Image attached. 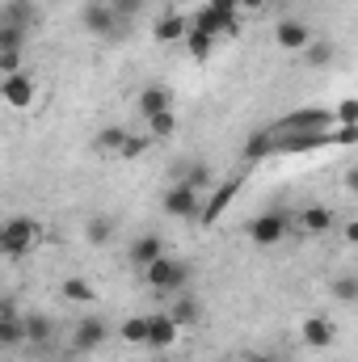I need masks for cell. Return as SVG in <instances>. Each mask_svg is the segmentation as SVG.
Here are the masks:
<instances>
[{
    "instance_id": "5b68a950",
    "label": "cell",
    "mask_w": 358,
    "mask_h": 362,
    "mask_svg": "<svg viewBox=\"0 0 358 362\" xmlns=\"http://www.w3.org/2000/svg\"><path fill=\"white\" fill-rule=\"evenodd\" d=\"M81 25L89 30L93 38H101V42H114L127 30V21L110 8V0H85L81 4Z\"/></svg>"
},
{
    "instance_id": "f1b7e54d",
    "label": "cell",
    "mask_w": 358,
    "mask_h": 362,
    "mask_svg": "<svg viewBox=\"0 0 358 362\" xmlns=\"http://www.w3.org/2000/svg\"><path fill=\"white\" fill-rule=\"evenodd\" d=\"M0 346L4 350H25V316L21 320H0Z\"/></svg>"
},
{
    "instance_id": "4316f807",
    "label": "cell",
    "mask_w": 358,
    "mask_h": 362,
    "mask_svg": "<svg viewBox=\"0 0 358 362\" xmlns=\"http://www.w3.org/2000/svg\"><path fill=\"white\" fill-rule=\"evenodd\" d=\"M329 299L333 303H358V274H333L329 278Z\"/></svg>"
},
{
    "instance_id": "ac0fdd59",
    "label": "cell",
    "mask_w": 358,
    "mask_h": 362,
    "mask_svg": "<svg viewBox=\"0 0 358 362\" xmlns=\"http://www.w3.org/2000/svg\"><path fill=\"white\" fill-rule=\"evenodd\" d=\"M114 236H118V219H114L110 211H93L89 219H85V240H89V245L105 249Z\"/></svg>"
},
{
    "instance_id": "52a82bcc",
    "label": "cell",
    "mask_w": 358,
    "mask_h": 362,
    "mask_svg": "<svg viewBox=\"0 0 358 362\" xmlns=\"http://www.w3.org/2000/svg\"><path fill=\"white\" fill-rule=\"evenodd\" d=\"M202 202H207V194H198V189L173 181V185L165 189V198H161V211H165L169 219H198V215H202Z\"/></svg>"
},
{
    "instance_id": "83f0119b",
    "label": "cell",
    "mask_w": 358,
    "mask_h": 362,
    "mask_svg": "<svg viewBox=\"0 0 358 362\" xmlns=\"http://www.w3.org/2000/svg\"><path fill=\"white\" fill-rule=\"evenodd\" d=\"M211 47H215V38L190 21V34H185V51H190V59H207V55H211Z\"/></svg>"
},
{
    "instance_id": "ba28073f",
    "label": "cell",
    "mask_w": 358,
    "mask_h": 362,
    "mask_svg": "<svg viewBox=\"0 0 358 362\" xmlns=\"http://www.w3.org/2000/svg\"><path fill=\"white\" fill-rule=\"evenodd\" d=\"M55 316L51 312H25V350L38 358V354H51L55 346Z\"/></svg>"
},
{
    "instance_id": "484cf974",
    "label": "cell",
    "mask_w": 358,
    "mask_h": 362,
    "mask_svg": "<svg viewBox=\"0 0 358 362\" xmlns=\"http://www.w3.org/2000/svg\"><path fill=\"white\" fill-rule=\"evenodd\" d=\"M266 156H274V135H270V127H262V131H253V135L245 139V160L258 165V160H266Z\"/></svg>"
},
{
    "instance_id": "7402d4cb",
    "label": "cell",
    "mask_w": 358,
    "mask_h": 362,
    "mask_svg": "<svg viewBox=\"0 0 358 362\" xmlns=\"http://www.w3.org/2000/svg\"><path fill=\"white\" fill-rule=\"evenodd\" d=\"M127 127H101L97 135H93V152H101V156H118L122 152V144H127Z\"/></svg>"
},
{
    "instance_id": "9c48e42d",
    "label": "cell",
    "mask_w": 358,
    "mask_h": 362,
    "mask_svg": "<svg viewBox=\"0 0 358 362\" xmlns=\"http://www.w3.org/2000/svg\"><path fill=\"white\" fill-rule=\"evenodd\" d=\"M299 341H304V350H329L333 341H337V325L329 320V316H321V312H312V316H304V325H299Z\"/></svg>"
},
{
    "instance_id": "7bdbcfd3",
    "label": "cell",
    "mask_w": 358,
    "mask_h": 362,
    "mask_svg": "<svg viewBox=\"0 0 358 362\" xmlns=\"http://www.w3.org/2000/svg\"><path fill=\"white\" fill-rule=\"evenodd\" d=\"M270 4H295V0H270Z\"/></svg>"
},
{
    "instance_id": "7a4b0ae2",
    "label": "cell",
    "mask_w": 358,
    "mask_h": 362,
    "mask_svg": "<svg viewBox=\"0 0 358 362\" xmlns=\"http://www.w3.org/2000/svg\"><path fill=\"white\" fill-rule=\"evenodd\" d=\"M38 240H42V228H38V219H30V215H8L4 228H0V253H4L8 262H17V257H25L30 249H38Z\"/></svg>"
},
{
    "instance_id": "7c38bea8",
    "label": "cell",
    "mask_w": 358,
    "mask_h": 362,
    "mask_svg": "<svg viewBox=\"0 0 358 362\" xmlns=\"http://www.w3.org/2000/svg\"><path fill=\"white\" fill-rule=\"evenodd\" d=\"M236 194H241V177L219 181V185H215V189L207 194V202H202V215H198V223H207V228H211V223H219V219H224V211L232 206V198H236Z\"/></svg>"
},
{
    "instance_id": "9a60e30c",
    "label": "cell",
    "mask_w": 358,
    "mask_h": 362,
    "mask_svg": "<svg viewBox=\"0 0 358 362\" xmlns=\"http://www.w3.org/2000/svg\"><path fill=\"white\" fill-rule=\"evenodd\" d=\"M165 110H173V89H169V85H144V89L135 93V114H139L144 122H152V118L165 114Z\"/></svg>"
},
{
    "instance_id": "f546056e",
    "label": "cell",
    "mask_w": 358,
    "mask_h": 362,
    "mask_svg": "<svg viewBox=\"0 0 358 362\" xmlns=\"http://www.w3.org/2000/svg\"><path fill=\"white\" fill-rule=\"evenodd\" d=\"M25 42H30V30L25 25L0 21V51H25Z\"/></svg>"
},
{
    "instance_id": "74e56055",
    "label": "cell",
    "mask_w": 358,
    "mask_h": 362,
    "mask_svg": "<svg viewBox=\"0 0 358 362\" xmlns=\"http://www.w3.org/2000/svg\"><path fill=\"white\" fill-rule=\"evenodd\" d=\"M207 4H215L224 17H241V8H236V0H207Z\"/></svg>"
},
{
    "instance_id": "d6986e66",
    "label": "cell",
    "mask_w": 358,
    "mask_h": 362,
    "mask_svg": "<svg viewBox=\"0 0 358 362\" xmlns=\"http://www.w3.org/2000/svg\"><path fill=\"white\" fill-rule=\"evenodd\" d=\"M299 228H304L308 236H325V232H333V228H337V215H333L329 206L312 202V206H304V211H299Z\"/></svg>"
},
{
    "instance_id": "6da1fadb",
    "label": "cell",
    "mask_w": 358,
    "mask_h": 362,
    "mask_svg": "<svg viewBox=\"0 0 358 362\" xmlns=\"http://www.w3.org/2000/svg\"><path fill=\"white\" fill-rule=\"evenodd\" d=\"M333 127H337V114L329 105H299L270 122L274 135H304V131H333Z\"/></svg>"
},
{
    "instance_id": "ab89813d",
    "label": "cell",
    "mask_w": 358,
    "mask_h": 362,
    "mask_svg": "<svg viewBox=\"0 0 358 362\" xmlns=\"http://www.w3.org/2000/svg\"><path fill=\"white\" fill-rule=\"evenodd\" d=\"M346 189L358 198V165H354V169H346Z\"/></svg>"
},
{
    "instance_id": "2e32d148",
    "label": "cell",
    "mask_w": 358,
    "mask_h": 362,
    "mask_svg": "<svg viewBox=\"0 0 358 362\" xmlns=\"http://www.w3.org/2000/svg\"><path fill=\"white\" fill-rule=\"evenodd\" d=\"M165 312L178 320V329H198V325H202V316H207L202 299H198V295H190V291L169 295V308H165Z\"/></svg>"
},
{
    "instance_id": "836d02e7",
    "label": "cell",
    "mask_w": 358,
    "mask_h": 362,
    "mask_svg": "<svg viewBox=\"0 0 358 362\" xmlns=\"http://www.w3.org/2000/svg\"><path fill=\"white\" fill-rule=\"evenodd\" d=\"M333 114H337V127H358V97L337 101V105H333Z\"/></svg>"
},
{
    "instance_id": "44dd1931",
    "label": "cell",
    "mask_w": 358,
    "mask_h": 362,
    "mask_svg": "<svg viewBox=\"0 0 358 362\" xmlns=\"http://www.w3.org/2000/svg\"><path fill=\"white\" fill-rule=\"evenodd\" d=\"M0 21L34 30V25H38V4H34V0H4V4H0Z\"/></svg>"
},
{
    "instance_id": "4fadbf2b",
    "label": "cell",
    "mask_w": 358,
    "mask_h": 362,
    "mask_svg": "<svg viewBox=\"0 0 358 362\" xmlns=\"http://www.w3.org/2000/svg\"><path fill=\"white\" fill-rule=\"evenodd\" d=\"M312 38H316V34H312V25H308V21L282 17V21L274 25V47H278V51H295V55H304V47H308Z\"/></svg>"
},
{
    "instance_id": "603a6c76",
    "label": "cell",
    "mask_w": 358,
    "mask_h": 362,
    "mask_svg": "<svg viewBox=\"0 0 358 362\" xmlns=\"http://www.w3.org/2000/svg\"><path fill=\"white\" fill-rule=\"evenodd\" d=\"M148 329H152L148 316H127V320L118 325V337H122L127 346H135V350H148Z\"/></svg>"
},
{
    "instance_id": "30bf717a",
    "label": "cell",
    "mask_w": 358,
    "mask_h": 362,
    "mask_svg": "<svg viewBox=\"0 0 358 362\" xmlns=\"http://www.w3.org/2000/svg\"><path fill=\"white\" fill-rule=\"evenodd\" d=\"M34 93H38L34 72H17V76H4V81H0V101H4L8 110H30V105H34Z\"/></svg>"
},
{
    "instance_id": "277c9868",
    "label": "cell",
    "mask_w": 358,
    "mask_h": 362,
    "mask_svg": "<svg viewBox=\"0 0 358 362\" xmlns=\"http://www.w3.org/2000/svg\"><path fill=\"white\" fill-rule=\"evenodd\" d=\"M287 232H291V215H287L282 206L253 215V219H249V228H245V236H249V245H253V249H274V245H282V240H287Z\"/></svg>"
},
{
    "instance_id": "4dcf8cb0",
    "label": "cell",
    "mask_w": 358,
    "mask_h": 362,
    "mask_svg": "<svg viewBox=\"0 0 358 362\" xmlns=\"http://www.w3.org/2000/svg\"><path fill=\"white\" fill-rule=\"evenodd\" d=\"M148 135H152L156 144H165V139H173V135H178V114H173V110H165V114H156V118L148 122Z\"/></svg>"
},
{
    "instance_id": "8d00e7d4",
    "label": "cell",
    "mask_w": 358,
    "mask_h": 362,
    "mask_svg": "<svg viewBox=\"0 0 358 362\" xmlns=\"http://www.w3.org/2000/svg\"><path fill=\"white\" fill-rule=\"evenodd\" d=\"M342 240L358 249V219H346V223H342Z\"/></svg>"
},
{
    "instance_id": "1f68e13d",
    "label": "cell",
    "mask_w": 358,
    "mask_h": 362,
    "mask_svg": "<svg viewBox=\"0 0 358 362\" xmlns=\"http://www.w3.org/2000/svg\"><path fill=\"white\" fill-rule=\"evenodd\" d=\"M152 144H156V139H152L148 131H144V135H127V144H122V152H118V156H122V160H135V156H144Z\"/></svg>"
},
{
    "instance_id": "60d3db41",
    "label": "cell",
    "mask_w": 358,
    "mask_h": 362,
    "mask_svg": "<svg viewBox=\"0 0 358 362\" xmlns=\"http://www.w3.org/2000/svg\"><path fill=\"white\" fill-rule=\"evenodd\" d=\"M241 362H278V358H274V354H245Z\"/></svg>"
},
{
    "instance_id": "e575fe53",
    "label": "cell",
    "mask_w": 358,
    "mask_h": 362,
    "mask_svg": "<svg viewBox=\"0 0 358 362\" xmlns=\"http://www.w3.org/2000/svg\"><path fill=\"white\" fill-rule=\"evenodd\" d=\"M21 72V51H0V81Z\"/></svg>"
},
{
    "instance_id": "d4e9b609",
    "label": "cell",
    "mask_w": 358,
    "mask_h": 362,
    "mask_svg": "<svg viewBox=\"0 0 358 362\" xmlns=\"http://www.w3.org/2000/svg\"><path fill=\"white\" fill-rule=\"evenodd\" d=\"M333 59H337V47H333L329 38H312V42L304 47V64H308V68H329Z\"/></svg>"
},
{
    "instance_id": "3957f363",
    "label": "cell",
    "mask_w": 358,
    "mask_h": 362,
    "mask_svg": "<svg viewBox=\"0 0 358 362\" xmlns=\"http://www.w3.org/2000/svg\"><path fill=\"white\" fill-rule=\"evenodd\" d=\"M190 278H194L190 262H181V257H173V253H165L161 262H152V266L144 270V282H148L156 295H178V291L190 286Z\"/></svg>"
},
{
    "instance_id": "e0dca14e",
    "label": "cell",
    "mask_w": 358,
    "mask_h": 362,
    "mask_svg": "<svg viewBox=\"0 0 358 362\" xmlns=\"http://www.w3.org/2000/svg\"><path fill=\"white\" fill-rule=\"evenodd\" d=\"M148 320H152V329H148V350H156V354H161V350H173V346H178V333H181L178 320H173L169 312H152Z\"/></svg>"
},
{
    "instance_id": "f35d334b",
    "label": "cell",
    "mask_w": 358,
    "mask_h": 362,
    "mask_svg": "<svg viewBox=\"0 0 358 362\" xmlns=\"http://www.w3.org/2000/svg\"><path fill=\"white\" fill-rule=\"evenodd\" d=\"M266 4H270V0H236V8H241V13H262Z\"/></svg>"
},
{
    "instance_id": "8992f818",
    "label": "cell",
    "mask_w": 358,
    "mask_h": 362,
    "mask_svg": "<svg viewBox=\"0 0 358 362\" xmlns=\"http://www.w3.org/2000/svg\"><path fill=\"white\" fill-rule=\"evenodd\" d=\"M110 341V320L105 316H81L68 333V350L72 354H93Z\"/></svg>"
},
{
    "instance_id": "5bb4252c",
    "label": "cell",
    "mask_w": 358,
    "mask_h": 362,
    "mask_svg": "<svg viewBox=\"0 0 358 362\" xmlns=\"http://www.w3.org/2000/svg\"><path fill=\"white\" fill-rule=\"evenodd\" d=\"M165 253H169V249H165V240H161L156 232H144V236H135V240H131V249H127V262H131V270L144 274L152 262H161Z\"/></svg>"
},
{
    "instance_id": "8fae6325",
    "label": "cell",
    "mask_w": 358,
    "mask_h": 362,
    "mask_svg": "<svg viewBox=\"0 0 358 362\" xmlns=\"http://www.w3.org/2000/svg\"><path fill=\"white\" fill-rule=\"evenodd\" d=\"M173 181L178 185H190V189H198V194H211L219 181H215V165L211 160H181L178 169H173Z\"/></svg>"
},
{
    "instance_id": "d590c367",
    "label": "cell",
    "mask_w": 358,
    "mask_h": 362,
    "mask_svg": "<svg viewBox=\"0 0 358 362\" xmlns=\"http://www.w3.org/2000/svg\"><path fill=\"white\" fill-rule=\"evenodd\" d=\"M21 316H25V312L17 308V299H13V295H4V299H0V320H21Z\"/></svg>"
},
{
    "instance_id": "d6a6232c",
    "label": "cell",
    "mask_w": 358,
    "mask_h": 362,
    "mask_svg": "<svg viewBox=\"0 0 358 362\" xmlns=\"http://www.w3.org/2000/svg\"><path fill=\"white\" fill-rule=\"evenodd\" d=\"M110 8H114L122 21H135L139 13H148V0H110Z\"/></svg>"
},
{
    "instance_id": "b9f144b4",
    "label": "cell",
    "mask_w": 358,
    "mask_h": 362,
    "mask_svg": "<svg viewBox=\"0 0 358 362\" xmlns=\"http://www.w3.org/2000/svg\"><path fill=\"white\" fill-rule=\"evenodd\" d=\"M30 362H55V358L51 354H38V358H30Z\"/></svg>"
},
{
    "instance_id": "ffe728a7",
    "label": "cell",
    "mask_w": 358,
    "mask_h": 362,
    "mask_svg": "<svg viewBox=\"0 0 358 362\" xmlns=\"http://www.w3.org/2000/svg\"><path fill=\"white\" fill-rule=\"evenodd\" d=\"M185 34H190V17H181V13H161L152 25L156 42H185Z\"/></svg>"
},
{
    "instance_id": "cb8c5ba5",
    "label": "cell",
    "mask_w": 358,
    "mask_h": 362,
    "mask_svg": "<svg viewBox=\"0 0 358 362\" xmlns=\"http://www.w3.org/2000/svg\"><path fill=\"white\" fill-rule=\"evenodd\" d=\"M59 295H64L68 303H85V308H89V303H97V291L89 286V278H76V274L59 282Z\"/></svg>"
}]
</instances>
